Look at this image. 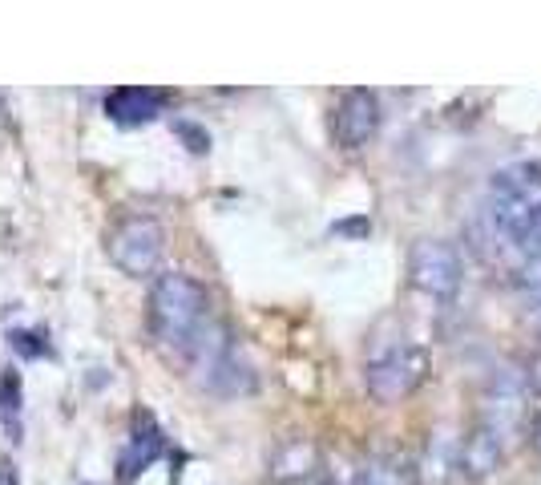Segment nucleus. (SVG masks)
<instances>
[{
  "mask_svg": "<svg viewBox=\"0 0 541 485\" xmlns=\"http://www.w3.org/2000/svg\"><path fill=\"white\" fill-rule=\"evenodd\" d=\"M210 324V296L206 287L182 271L158 275L150 287V332L162 348H174L186 356L194 336Z\"/></svg>",
  "mask_w": 541,
  "mask_h": 485,
  "instance_id": "f257e3e1",
  "label": "nucleus"
},
{
  "mask_svg": "<svg viewBox=\"0 0 541 485\" xmlns=\"http://www.w3.org/2000/svg\"><path fill=\"white\" fill-rule=\"evenodd\" d=\"M424 376H428V356L416 344H384L368 356V368H364L368 393L380 405L404 401L408 393H416Z\"/></svg>",
  "mask_w": 541,
  "mask_h": 485,
  "instance_id": "f03ea898",
  "label": "nucleus"
},
{
  "mask_svg": "<svg viewBox=\"0 0 541 485\" xmlns=\"http://www.w3.org/2000/svg\"><path fill=\"white\" fill-rule=\"evenodd\" d=\"M105 251H110V263L122 275L142 279V275H154L158 271L162 251H166V231L150 215H130L110 235H105Z\"/></svg>",
  "mask_w": 541,
  "mask_h": 485,
  "instance_id": "7ed1b4c3",
  "label": "nucleus"
},
{
  "mask_svg": "<svg viewBox=\"0 0 541 485\" xmlns=\"http://www.w3.org/2000/svg\"><path fill=\"white\" fill-rule=\"evenodd\" d=\"M461 259L449 243H437V239H424L412 247L408 255V279L416 291H424V296L432 300H449L457 296V287H461Z\"/></svg>",
  "mask_w": 541,
  "mask_h": 485,
  "instance_id": "20e7f679",
  "label": "nucleus"
},
{
  "mask_svg": "<svg viewBox=\"0 0 541 485\" xmlns=\"http://www.w3.org/2000/svg\"><path fill=\"white\" fill-rule=\"evenodd\" d=\"M537 219H541V211L533 207V199H525L513 182H505L497 174L493 178V199H489V223L497 227V235L509 239L513 247H533L537 243Z\"/></svg>",
  "mask_w": 541,
  "mask_h": 485,
  "instance_id": "39448f33",
  "label": "nucleus"
},
{
  "mask_svg": "<svg viewBox=\"0 0 541 485\" xmlns=\"http://www.w3.org/2000/svg\"><path fill=\"white\" fill-rule=\"evenodd\" d=\"M380 130V102L372 89H348L336 106V142L344 150H360Z\"/></svg>",
  "mask_w": 541,
  "mask_h": 485,
  "instance_id": "423d86ee",
  "label": "nucleus"
},
{
  "mask_svg": "<svg viewBox=\"0 0 541 485\" xmlns=\"http://www.w3.org/2000/svg\"><path fill=\"white\" fill-rule=\"evenodd\" d=\"M166 449H170V445H166V433H162V425L154 421V413H150V409H138V413H134V425H130V445H126L122 457H118V481L130 485V481H134L138 473H146Z\"/></svg>",
  "mask_w": 541,
  "mask_h": 485,
  "instance_id": "0eeeda50",
  "label": "nucleus"
},
{
  "mask_svg": "<svg viewBox=\"0 0 541 485\" xmlns=\"http://www.w3.org/2000/svg\"><path fill=\"white\" fill-rule=\"evenodd\" d=\"M525 405H529V397H525L521 368H505V372L493 376L489 393H485V425L493 433H509L525 417Z\"/></svg>",
  "mask_w": 541,
  "mask_h": 485,
  "instance_id": "6e6552de",
  "label": "nucleus"
},
{
  "mask_svg": "<svg viewBox=\"0 0 541 485\" xmlns=\"http://www.w3.org/2000/svg\"><path fill=\"white\" fill-rule=\"evenodd\" d=\"M162 110H166V89L122 85L114 93H105V118L118 126H150Z\"/></svg>",
  "mask_w": 541,
  "mask_h": 485,
  "instance_id": "1a4fd4ad",
  "label": "nucleus"
},
{
  "mask_svg": "<svg viewBox=\"0 0 541 485\" xmlns=\"http://www.w3.org/2000/svg\"><path fill=\"white\" fill-rule=\"evenodd\" d=\"M194 372H198L202 388H206V393H214V397H247V393H255V372H251V364L235 348H227L214 360L198 364Z\"/></svg>",
  "mask_w": 541,
  "mask_h": 485,
  "instance_id": "9d476101",
  "label": "nucleus"
},
{
  "mask_svg": "<svg viewBox=\"0 0 541 485\" xmlns=\"http://www.w3.org/2000/svg\"><path fill=\"white\" fill-rule=\"evenodd\" d=\"M501 457H505V445H501V433H493L489 425L473 429L461 445V469L465 477L481 481V477H493L501 469Z\"/></svg>",
  "mask_w": 541,
  "mask_h": 485,
  "instance_id": "9b49d317",
  "label": "nucleus"
},
{
  "mask_svg": "<svg viewBox=\"0 0 541 485\" xmlns=\"http://www.w3.org/2000/svg\"><path fill=\"white\" fill-rule=\"evenodd\" d=\"M315 461H319V453L311 441H287L271 461V477L275 481H303L315 469Z\"/></svg>",
  "mask_w": 541,
  "mask_h": 485,
  "instance_id": "f8f14e48",
  "label": "nucleus"
},
{
  "mask_svg": "<svg viewBox=\"0 0 541 485\" xmlns=\"http://www.w3.org/2000/svg\"><path fill=\"white\" fill-rule=\"evenodd\" d=\"M5 340H9V352L21 356V360H53L57 356L53 344H49V336L37 332V328H13Z\"/></svg>",
  "mask_w": 541,
  "mask_h": 485,
  "instance_id": "ddd939ff",
  "label": "nucleus"
},
{
  "mask_svg": "<svg viewBox=\"0 0 541 485\" xmlns=\"http://www.w3.org/2000/svg\"><path fill=\"white\" fill-rule=\"evenodd\" d=\"M356 485H416L412 469L400 465V461H368L360 473H356Z\"/></svg>",
  "mask_w": 541,
  "mask_h": 485,
  "instance_id": "4468645a",
  "label": "nucleus"
},
{
  "mask_svg": "<svg viewBox=\"0 0 541 485\" xmlns=\"http://www.w3.org/2000/svg\"><path fill=\"white\" fill-rule=\"evenodd\" d=\"M170 130H174V138L190 150V154H210V130L206 126H198V122H190V118H174L170 122Z\"/></svg>",
  "mask_w": 541,
  "mask_h": 485,
  "instance_id": "2eb2a0df",
  "label": "nucleus"
},
{
  "mask_svg": "<svg viewBox=\"0 0 541 485\" xmlns=\"http://www.w3.org/2000/svg\"><path fill=\"white\" fill-rule=\"evenodd\" d=\"M505 182H513L525 199H533V194H541V162H517L509 170H501Z\"/></svg>",
  "mask_w": 541,
  "mask_h": 485,
  "instance_id": "dca6fc26",
  "label": "nucleus"
},
{
  "mask_svg": "<svg viewBox=\"0 0 541 485\" xmlns=\"http://www.w3.org/2000/svg\"><path fill=\"white\" fill-rule=\"evenodd\" d=\"M517 287H521V296L529 300V308L541 304V255H529V259L517 267Z\"/></svg>",
  "mask_w": 541,
  "mask_h": 485,
  "instance_id": "f3484780",
  "label": "nucleus"
},
{
  "mask_svg": "<svg viewBox=\"0 0 541 485\" xmlns=\"http://www.w3.org/2000/svg\"><path fill=\"white\" fill-rule=\"evenodd\" d=\"M521 376H525V397H529V405L541 409V352H533V356L525 360Z\"/></svg>",
  "mask_w": 541,
  "mask_h": 485,
  "instance_id": "a211bd4d",
  "label": "nucleus"
},
{
  "mask_svg": "<svg viewBox=\"0 0 541 485\" xmlns=\"http://www.w3.org/2000/svg\"><path fill=\"white\" fill-rule=\"evenodd\" d=\"M332 235H340V239H368L372 235V223H368V215H352V219L332 223Z\"/></svg>",
  "mask_w": 541,
  "mask_h": 485,
  "instance_id": "6ab92c4d",
  "label": "nucleus"
},
{
  "mask_svg": "<svg viewBox=\"0 0 541 485\" xmlns=\"http://www.w3.org/2000/svg\"><path fill=\"white\" fill-rule=\"evenodd\" d=\"M0 485H21V469L13 457H0Z\"/></svg>",
  "mask_w": 541,
  "mask_h": 485,
  "instance_id": "aec40b11",
  "label": "nucleus"
},
{
  "mask_svg": "<svg viewBox=\"0 0 541 485\" xmlns=\"http://www.w3.org/2000/svg\"><path fill=\"white\" fill-rule=\"evenodd\" d=\"M533 449H537V457H541V417H537V425H533Z\"/></svg>",
  "mask_w": 541,
  "mask_h": 485,
  "instance_id": "412c9836",
  "label": "nucleus"
},
{
  "mask_svg": "<svg viewBox=\"0 0 541 485\" xmlns=\"http://www.w3.org/2000/svg\"><path fill=\"white\" fill-rule=\"evenodd\" d=\"M0 421H9V413H5V393H0Z\"/></svg>",
  "mask_w": 541,
  "mask_h": 485,
  "instance_id": "4be33fe9",
  "label": "nucleus"
},
{
  "mask_svg": "<svg viewBox=\"0 0 541 485\" xmlns=\"http://www.w3.org/2000/svg\"><path fill=\"white\" fill-rule=\"evenodd\" d=\"M537 247H541V219H537Z\"/></svg>",
  "mask_w": 541,
  "mask_h": 485,
  "instance_id": "5701e85b",
  "label": "nucleus"
},
{
  "mask_svg": "<svg viewBox=\"0 0 541 485\" xmlns=\"http://www.w3.org/2000/svg\"><path fill=\"white\" fill-rule=\"evenodd\" d=\"M319 485H336V481H319Z\"/></svg>",
  "mask_w": 541,
  "mask_h": 485,
  "instance_id": "b1692460",
  "label": "nucleus"
}]
</instances>
